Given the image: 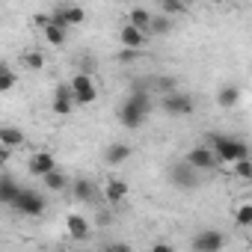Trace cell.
Segmentation results:
<instances>
[{"label":"cell","instance_id":"15","mask_svg":"<svg viewBox=\"0 0 252 252\" xmlns=\"http://www.w3.org/2000/svg\"><path fill=\"white\" fill-rule=\"evenodd\" d=\"M18 193H21V184H18L15 178L0 175V202H3V205H12Z\"/></svg>","mask_w":252,"mask_h":252},{"label":"cell","instance_id":"17","mask_svg":"<svg viewBox=\"0 0 252 252\" xmlns=\"http://www.w3.org/2000/svg\"><path fill=\"white\" fill-rule=\"evenodd\" d=\"M152 18H155V15H152L149 9H143V6H137V9H131V18H128V24L146 33V27L152 24Z\"/></svg>","mask_w":252,"mask_h":252},{"label":"cell","instance_id":"9","mask_svg":"<svg viewBox=\"0 0 252 252\" xmlns=\"http://www.w3.org/2000/svg\"><path fill=\"white\" fill-rule=\"evenodd\" d=\"M27 169H30V175L45 178V175H51V172H54V169H60V166H57V158H54L51 152H36V155L30 158Z\"/></svg>","mask_w":252,"mask_h":252},{"label":"cell","instance_id":"26","mask_svg":"<svg viewBox=\"0 0 252 252\" xmlns=\"http://www.w3.org/2000/svg\"><path fill=\"white\" fill-rule=\"evenodd\" d=\"M163 12H169V15H184L187 6H184V3H175V0H163Z\"/></svg>","mask_w":252,"mask_h":252},{"label":"cell","instance_id":"5","mask_svg":"<svg viewBox=\"0 0 252 252\" xmlns=\"http://www.w3.org/2000/svg\"><path fill=\"white\" fill-rule=\"evenodd\" d=\"M160 107H163V113H169V116H190L193 110H196V101L190 98V95H184V92H169V95H163L160 98Z\"/></svg>","mask_w":252,"mask_h":252},{"label":"cell","instance_id":"30","mask_svg":"<svg viewBox=\"0 0 252 252\" xmlns=\"http://www.w3.org/2000/svg\"><path fill=\"white\" fill-rule=\"evenodd\" d=\"M104 252H131V249H128V246H107Z\"/></svg>","mask_w":252,"mask_h":252},{"label":"cell","instance_id":"16","mask_svg":"<svg viewBox=\"0 0 252 252\" xmlns=\"http://www.w3.org/2000/svg\"><path fill=\"white\" fill-rule=\"evenodd\" d=\"M134 155V149L131 146H125V143H110V149H107V163L110 166H119V163H125Z\"/></svg>","mask_w":252,"mask_h":252},{"label":"cell","instance_id":"19","mask_svg":"<svg viewBox=\"0 0 252 252\" xmlns=\"http://www.w3.org/2000/svg\"><path fill=\"white\" fill-rule=\"evenodd\" d=\"M217 101H220V107H234L240 101V89L237 86H222L220 95H217Z\"/></svg>","mask_w":252,"mask_h":252},{"label":"cell","instance_id":"12","mask_svg":"<svg viewBox=\"0 0 252 252\" xmlns=\"http://www.w3.org/2000/svg\"><path fill=\"white\" fill-rule=\"evenodd\" d=\"M71 107H74V101H71V89H68V83H65V86H60V89H57V98H54L51 110H54L57 116H68V113H71Z\"/></svg>","mask_w":252,"mask_h":252},{"label":"cell","instance_id":"1","mask_svg":"<svg viewBox=\"0 0 252 252\" xmlns=\"http://www.w3.org/2000/svg\"><path fill=\"white\" fill-rule=\"evenodd\" d=\"M149 113H152V95L143 89H134L128 101L119 107V122H122V128H140L149 119Z\"/></svg>","mask_w":252,"mask_h":252},{"label":"cell","instance_id":"10","mask_svg":"<svg viewBox=\"0 0 252 252\" xmlns=\"http://www.w3.org/2000/svg\"><path fill=\"white\" fill-rule=\"evenodd\" d=\"M119 42L125 45V51H137V48L146 45V33L137 30V27H131V24H122V30H119Z\"/></svg>","mask_w":252,"mask_h":252},{"label":"cell","instance_id":"2","mask_svg":"<svg viewBox=\"0 0 252 252\" xmlns=\"http://www.w3.org/2000/svg\"><path fill=\"white\" fill-rule=\"evenodd\" d=\"M208 143H211L208 149L214 152L217 163H237V160L249 158L246 143H240V140H234V137H225V134H211V137H208Z\"/></svg>","mask_w":252,"mask_h":252},{"label":"cell","instance_id":"20","mask_svg":"<svg viewBox=\"0 0 252 252\" xmlns=\"http://www.w3.org/2000/svg\"><path fill=\"white\" fill-rule=\"evenodd\" d=\"M45 187L48 190H65L68 187V175L63 169H54L51 175H45Z\"/></svg>","mask_w":252,"mask_h":252},{"label":"cell","instance_id":"31","mask_svg":"<svg viewBox=\"0 0 252 252\" xmlns=\"http://www.w3.org/2000/svg\"><path fill=\"white\" fill-rule=\"evenodd\" d=\"M6 158H9V152H6V149H0V163H6Z\"/></svg>","mask_w":252,"mask_h":252},{"label":"cell","instance_id":"29","mask_svg":"<svg viewBox=\"0 0 252 252\" xmlns=\"http://www.w3.org/2000/svg\"><path fill=\"white\" fill-rule=\"evenodd\" d=\"M152 252H175V249H172L169 243H155V246H152Z\"/></svg>","mask_w":252,"mask_h":252},{"label":"cell","instance_id":"3","mask_svg":"<svg viewBox=\"0 0 252 252\" xmlns=\"http://www.w3.org/2000/svg\"><path fill=\"white\" fill-rule=\"evenodd\" d=\"M68 89H71V101H77V104H92V101L98 98V86H95V80L89 77V71L74 74V77L68 80Z\"/></svg>","mask_w":252,"mask_h":252},{"label":"cell","instance_id":"14","mask_svg":"<svg viewBox=\"0 0 252 252\" xmlns=\"http://www.w3.org/2000/svg\"><path fill=\"white\" fill-rule=\"evenodd\" d=\"M65 228H68V234L77 237V240H83V237L89 234V222H86L83 214H68V217H65Z\"/></svg>","mask_w":252,"mask_h":252},{"label":"cell","instance_id":"8","mask_svg":"<svg viewBox=\"0 0 252 252\" xmlns=\"http://www.w3.org/2000/svg\"><path fill=\"white\" fill-rule=\"evenodd\" d=\"M184 163L193 166L196 172H199V169H217V166H220L217 158H214V152H211L208 146H196V149H190V155H187Z\"/></svg>","mask_w":252,"mask_h":252},{"label":"cell","instance_id":"18","mask_svg":"<svg viewBox=\"0 0 252 252\" xmlns=\"http://www.w3.org/2000/svg\"><path fill=\"white\" fill-rule=\"evenodd\" d=\"M45 39H48V45H54V48H60V45H65V27H60V24H48L45 30Z\"/></svg>","mask_w":252,"mask_h":252},{"label":"cell","instance_id":"23","mask_svg":"<svg viewBox=\"0 0 252 252\" xmlns=\"http://www.w3.org/2000/svg\"><path fill=\"white\" fill-rule=\"evenodd\" d=\"M15 83H18V74H15L12 68H6L3 74H0V92H9V89H15Z\"/></svg>","mask_w":252,"mask_h":252},{"label":"cell","instance_id":"11","mask_svg":"<svg viewBox=\"0 0 252 252\" xmlns=\"http://www.w3.org/2000/svg\"><path fill=\"white\" fill-rule=\"evenodd\" d=\"M0 146H3L6 152L24 146V131L15 128V125H3V128H0Z\"/></svg>","mask_w":252,"mask_h":252},{"label":"cell","instance_id":"24","mask_svg":"<svg viewBox=\"0 0 252 252\" xmlns=\"http://www.w3.org/2000/svg\"><path fill=\"white\" fill-rule=\"evenodd\" d=\"M234 220H237L240 225H249V222H252V205H249V202H243V205L237 208V214H234Z\"/></svg>","mask_w":252,"mask_h":252},{"label":"cell","instance_id":"21","mask_svg":"<svg viewBox=\"0 0 252 252\" xmlns=\"http://www.w3.org/2000/svg\"><path fill=\"white\" fill-rule=\"evenodd\" d=\"M21 63H24L30 71H39V68H45V54H42V51H27V54L21 57Z\"/></svg>","mask_w":252,"mask_h":252},{"label":"cell","instance_id":"4","mask_svg":"<svg viewBox=\"0 0 252 252\" xmlns=\"http://www.w3.org/2000/svg\"><path fill=\"white\" fill-rule=\"evenodd\" d=\"M12 208H15L18 214H24V217H42V214H45V208H48V202H45V199H42L36 190H27V187H21V193L15 196Z\"/></svg>","mask_w":252,"mask_h":252},{"label":"cell","instance_id":"6","mask_svg":"<svg viewBox=\"0 0 252 252\" xmlns=\"http://www.w3.org/2000/svg\"><path fill=\"white\" fill-rule=\"evenodd\" d=\"M225 246V234L217 228H205L193 237V252H222Z\"/></svg>","mask_w":252,"mask_h":252},{"label":"cell","instance_id":"7","mask_svg":"<svg viewBox=\"0 0 252 252\" xmlns=\"http://www.w3.org/2000/svg\"><path fill=\"white\" fill-rule=\"evenodd\" d=\"M169 181L175 187H181V190H193L199 184V172L193 166H187V163H172L169 166Z\"/></svg>","mask_w":252,"mask_h":252},{"label":"cell","instance_id":"22","mask_svg":"<svg viewBox=\"0 0 252 252\" xmlns=\"http://www.w3.org/2000/svg\"><path fill=\"white\" fill-rule=\"evenodd\" d=\"M71 190H74V196H77V199H92V196H95V184H92L89 178L74 181V184H71Z\"/></svg>","mask_w":252,"mask_h":252},{"label":"cell","instance_id":"25","mask_svg":"<svg viewBox=\"0 0 252 252\" xmlns=\"http://www.w3.org/2000/svg\"><path fill=\"white\" fill-rule=\"evenodd\" d=\"M234 172H237V175H240L243 181H249V178H252V163H249V158L237 160V163H234Z\"/></svg>","mask_w":252,"mask_h":252},{"label":"cell","instance_id":"13","mask_svg":"<svg viewBox=\"0 0 252 252\" xmlns=\"http://www.w3.org/2000/svg\"><path fill=\"white\" fill-rule=\"evenodd\" d=\"M128 193H131V187H128V181H122V178H110V181H107V187H104V196H107L110 202H122V199H128Z\"/></svg>","mask_w":252,"mask_h":252},{"label":"cell","instance_id":"27","mask_svg":"<svg viewBox=\"0 0 252 252\" xmlns=\"http://www.w3.org/2000/svg\"><path fill=\"white\" fill-rule=\"evenodd\" d=\"M149 30H155V33H166V30H169V18H152Z\"/></svg>","mask_w":252,"mask_h":252},{"label":"cell","instance_id":"32","mask_svg":"<svg viewBox=\"0 0 252 252\" xmlns=\"http://www.w3.org/2000/svg\"><path fill=\"white\" fill-rule=\"evenodd\" d=\"M6 68H9V65H6V63H3V60H0V74H3V71H6Z\"/></svg>","mask_w":252,"mask_h":252},{"label":"cell","instance_id":"28","mask_svg":"<svg viewBox=\"0 0 252 252\" xmlns=\"http://www.w3.org/2000/svg\"><path fill=\"white\" fill-rule=\"evenodd\" d=\"M33 24H39V27L45 30V27L51 24V15H45V12H42V15H36V18H33Z\"/></svg>","mask_w":252,"mask_h":252}]
</instances>
